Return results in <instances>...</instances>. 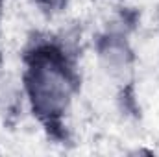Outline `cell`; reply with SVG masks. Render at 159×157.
Returning a JSON list of instances; mask_svg holds the SVG:
<instances>
[{"mask_svg": "<svg viewBox=\"0 0 159 157\" xmlns=\"http://www.w3.org/2000/svg\"><path fill=\"white\" fill-rule=\"evenodd\" d=\"M96 56L107 78L119 83L128 81L133 72V50L122 32H107L98 41Z\"/></svg>", "mask_w": 159, "mask_h": 157, "instance_id": "obj_2", "label": "cell"}, {"mask_svg": "<svg viewBox=\"0 0 159 157\" xmlns=\"http://www.w3.org/2000/svg\"><path fill=\"white\" fill-rule=\"evenodd\" d=\"M22 89L24 100L41 120L46 124L61 120L69 111L76 91V78L65 50L59 46L35 48L28 59Z\"/></svg>", "mask_w": 159, "mask_h": 157, "instance_id": "obj_1", "label": "cell"}, {"mask_svg": "<svg viewBox=\"0 0 159 157\" xmlns=\"http://www.w3.org/2000/svg\"><path fill=\"white\" fill-rule=\"evenodd\" d=\"M34 2H35V6H39L44 11H59L67 6L69 0H34Z\"/></svg>", "mask_w": 159, "mask_h": 157, "instance_id": "obj_3", "label": "cell"}]
</instances>
